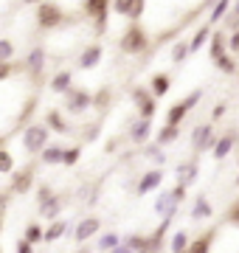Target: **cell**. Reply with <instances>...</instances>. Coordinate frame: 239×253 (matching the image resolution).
I'll return each instance as SVG.
<instances>
[{
    "mask_svg": "<svg viewBox=\"0 0 239 253\" xmlns=\"http://www.w3.org/2000/svg\"><path fill=\"white\" fill-rule=\"evenodd\" d=\"M147 45H149V37L144 31V26H138V20H132V26L121 37V51L124 54H141V51H147Z\"/></svg>",
    "mask_w": 239,
    "mask_h": 253,
    "instance_id": "6da1fadb",
    "label": "cell"
},
{
    "mask_svg": "<svg viewBox=\"0 0 239 253\" xmlns=\"http://www.w3.org/2000/svg\"><path fill=\"white\" fill-rule=\"evenodd\" d=\"M51 132H54V129L48 124H31L26 132H23V146H26V152H31V155L42 152L48 146V135H51Z\"/></svg>",
    "mask_w": 239,
    "mask_h": 253,
    "instance_id": "7a4b0ae2",
    "label": "cell"
},
{
    "mask_svg": "<svg viewBox=\"0 0 239 253\" xmlns=\"http://www.w3.org/2000/svg\"><path fill=\"white\" fill-rule=\"evenodd\" d=\"M37 6H40V9H37V26L40 28L51 31V28H56V26H62V23H65V14H62V9H59L56 3L42 0V3H37Z\"/></svg>",
    "mask_w": 239,
    "mask_h": 253,
    "instance_id": "3957f363",
    "label": "cell"
},
{
    "mask_svg": "<svg viewBox=\"0 0 239 253\" xmlns=\"http://www.w3.org/2000/svg\"><path fill=\"white\" fill-rule=\"evenodd\" d=\"M129 96H132V101H135V107H138V113L144 118H152L158 110V96L152 90H147V87H132L129 90Z\"/></svg>",
    "mask_w": 239,
    "mask_h": 253,
    "instance_id": "277c9868",
    "label": "cell"
},
{
    "mask_svg": "<svg viewBox=\"0 0 239 253\" xmlns=\"http://www.w3.org/2000/svg\"><path fill=\"white\" fill-rule=\"evenodd\" d=\"M87 107H93V96L87 90H71L65 93V110L71 113V116H79V113H84Z\"/></svg>",
    "mask_w": 239,
    "mask_h": 253,
    "instance_id": "5b68a950",
    "label": "cell"
},
{
    "mask_svg": "<svg viewBox=\"0 0 239 253\" xmlns=\"http://www.w3.org/2000/svg\"><path fill=\"white\" fill-rule=\"evenodd\" d=\"M82 9L90 20H96L99 34H101V31H104V23H107V14H110V0H84Z\"/></svg>",
    "mask_w": 239,
    "mask_h": 253,
    "instance_id": "8992f818",
    "label": "cell"
},
{
    "mask_svg": "<svg viewBox=\"0 0 239 253\" xmlns=\"http://www.w3.org/2000/svg\"><path fill=\"white\" fill-rule=\"evenodd\" d=\"M192 146H194V152L214 149V146H217V141H214V124H200L197 126L194 135H192Z\"/></svg>",
    "mask_w": 239,
    "mask_h": 253,
    "instance_id": "52a82bcc",
    "label": "cell"
},
{
    "mask_svg": "<svg viewBox=\"0 0 239 253\" xmlns=\"http://www.w3.org/2000/svg\"><path fill=\"white\" fill-rule=\"evenodd\" d=\"M99 228H101V219L99 217H84L79 225H76V231H74V239L79 245H84L90 236H96L99 234Z\"/></svg>",
    "mask_w": 239,
    "mask_h": 253,
    "instance_id": "ba28073f",
    "label": "cell"
},
{
    "mask_svg": "<svg viewBox=\"0 0 239 253\" xmlns=\"http://www.w3.org/2000/svg\"><path fill=\"white\" fill-rule=\"evenodd\" d=\"M177 206H180V200L172 194V191H160L155 200V211L160 214V217H175Z\"/></svg>",
    "mask_w": 239,
    "mask_h": 253,
    "instance_id": "9c48e42d",
    "label": "cell"
},
{
    "mask_svg": "<svg viewBox=\"0 0 239 253\" xmlns=\"http://www.w3.org/2000/svg\"><path fill=\"white\" fill-rule=\"evenodd\" d=\"M160 183H163V172H160V169H152V172H147L138 180V194L144 197V194H149V191L160 189Z\"/></svg>",
    "mask_w": 239,
    "mask_h": 253,
    "instance_id": "30bf717a",
    "label": "cell"
},
{
    "mask_svg": "<svg viewBox=\"0 0 239 253\" xmlns=\"http://www.w3.org/2000/svg\"><path fill=\"white\" fill-rule=\"evenodd\" d=\"M31 183H34V169H23V172H14L9 189L14 191V194H26V191L31 189Z\"/></svg>",
    "mask_w": 239,
    "mask_h": 253,
    "instance_id": "8fae6325",
    "label": "cell"
},
{
    "mask_svg": "<svg viewBox=\"0 0 239 253\" xmlns=\"http://www.w3.org/2000/svg\"><path fill=\"white\" fill-rule=\"evenodd\" d=\"M228 45H231V37H225V31H214L211 42H208V56H211V59H220Z\"/></svg>",
    "mask_w": 239,
    "mask_h": 253,
    "instance_id": "7c38bea8",
    "label": "cell"
},
{
    "mask_svg": "<svg viewBox=\"0 0 239 253\" xmlns=\"http://www.w3.org/2000/svg\"><path fill=\"white\" fill-rule=\"evenodd\" d=\"M99 62H101V45H87L82 51V56H79V68H82V71H90V68H96Z\"/></svg>",
    "mask_w": 239,
    "mask_h": 253,
    "instance_id": "4fadbf2b",
    "label": "cell"
},
{
    "mask_svg": "<svg viewBox=\"0 0 239 253\" xmlns=\"http://www.w3.org/2000/svg\"><path fill=\"white\" fill-rule=\"evenodd\" d=\"M45 124L51 126L54 132H59V135H68V132H71V124L62 118L59 110H48V113H45Z\"/></svg>",
    "mask_w": 239,
    "mask_h": 253,
    "instance_id": "5bb4252c",
    "label": "cell"
},
{
    "mask_svg": "<svg viewBox=\"0 0 239 253\" xmlns=\"http://www.w3.org/2000/svg\"><path fill=\"white\" fill-rule=\"evenodd\" d=\"M149 129H152V118H144V116H141L138 121L132 124L129 135H132V141H135V144H144V141L149 138Z\"/></svg>",
    "mask_w": 239,
    "mask_h": 253,
    "instance_id": "9a60e30c",
    "label": "cell"
},
{
    "mask_svg": "<svg viewBox=\"0 0 239 253\" xmlns=\"http://www.w3.org/2000/svg\"><path fill=\"white\" fill-rule=\"evenodd\" d=\"M71 87H74V73H71V71H59L54 79H51V90H54V93H62V96H65Z\"/></svg>",
    "mask_w": 239,
    "mask_h": 253,
    "instance_id": "2e32d148",
    "label": "cell"
},
{
    "mask_svg": "<svg viewBox=\"0 0 239 253\" xmlns=\"http://www.w3.org/2000/svg\"><path fill=\"white\" fill-rule=\"evenodd\" d=\"M59 211H62V197H48L45 203H40V214L45 219H59Z\"/></svg>",
    "mask_w": 239,
    "mask_h": 253,
    "instance_id": "e0dca14e",
    "label": "cell"
},
{
    "mask_svg": "<svg viewBox=\"0 0 239 253\" xmlns=\"http://www.w3.org/2000/svg\"><path fill=\"white\" fill-rule=\"evenodd\" d=\"M177 138H180V126H177V124H163L160 129H158L155 144L166 146V144H172V141H177Z\"/></svg>",
    "mask_w": 239,
    "mask_h": 253,
    "instance_id": "ac0fdd59",
    "label": "cell"
},
{
    "mask_svg": "<svg viewBox=\"0 0 239 253\" xmlns=\"http://www.w3.org/2000/svg\"><path fill=\"white\" fill-rule=\"evenodd\" d=\"M214 217V208L208 203V197H197L194 200V208H192V219H211Z\"/></svg>",
    "mask_w": 239,
    "mask_h": 253,
    "instance_id": "d6986e66",
    "label": "cell"
},
{
    "mask_svg": "<svg viewBox=\"0 0 239 253\" xmlns=\"http://www.w3.org/2000/svg\"><path fill=\"white\" fill-rule=\"evenodd\" d=\"M169 87H172L169 73H155V76H152V82H149V90L155 93L158 99H163L166 93H169Z\"/></svg>",
    "mask_w": 239,
    "mask_h": 253,
    "instance_id": "ffe728a7",
    "label": "cell"
},
{
    "mask_svg": "<svg viewBox=\"0 0 239 253\" xmlns=\"http://www.w3.org/2000/svg\"><path fill=\"white\" fill-rule=\"evenodd\" d=\"M26 68L34 73V76H40L42 68H45V51H42V48H34V51L28 54V59H26Z\"/></svg>",
    "mask_w": 239,
    "mask_h": 253,
    "instance_id": "44dd1931",
    "label": "cell"
},
{
    "mask_svg": "<svg viewBox=\"0 0 239 253\" xmlns=\"http://www.w3.org/2000/svg\"><path fill=\"white\" fill-rule=\"evenodd\" d=\"M211 34H214L211 26H200V28H197V31H194V37H192V54H197L205 42H211Z\"/></svg>",
    "mask_w": 239,
    "mask_h": 253,
    "instance_id": "7402d4cb",
    "label": "cell"
},
{
    "mask_svg": "<svg viewBox=\"0 0 239 253\" xmlns=\"http://www.w3.org/2000/svg\"><path fill=\"white\" fill-rule=\"evenodd\" d=\"M186 113H189L186 101H177V104H172V107H169V113H166V124H177V126H180V121L186 118Z\"/></svg>",
    "mask_w": 239,
    "mask_h": 253,
    "instance_id": "603a6c76",
    "label": "cell"
},
{
    "mask_svg": "<svg viewBox=\"0 0 239 253\" xmlns=\"http://www.w3.org/2000/svg\"><path fill=\"white\" fill-rule=\"evenodd\" d=\"M62 234H68V219H54L51 228L45 231V242H56Z\"/></svg>",
    "mask_w": 239,
    "mask_h": 253,
    "instance_id": "cb8c5ba5",
    "label": "cell"
},
{
    "mask_svg": "<svg viewBox=\"0 0 239 253\" xmlns=\"http://www.w3.org/2000/svg\"><path fill=\"white\" fill-rule=\"evenodd\" d=\"M214 236H217V231H205V236H200V239H194L192 245H189V251L192 253H202V251H208L214 245Z\"/></svg>",
    "mask_w": 239,
    "mask_h": 253,
    "instance_id": "d4e9b609",
    "label": "cell"
},
{
    "mask_svg": "<svg viewBox=\"0 0 239 253\" xmlns=\"http://www.w3.org/2000/svg\"><path fill=\"white\" fill-rule=\"evenodd\" d=\"M40 155H42V163H45V166H56V163H62L65 149H59V146H45Z\"/></svg>",
    "mask_w": 239,
    "mask_h": 253,
    "instance_id": "484cf974",
    "label": "cell"
},
{
    "mask_svg": "<svg viewBox=\"0 0 239 253\" xmlns=\"http://www.w3.org/2000/svg\"><path fill=\"white\" fill-rule=\"evenodd\" d=\"M189 54H192V42H183V40H180V42H175V45H172V62H186V59H189Z\"/></svg>",
    "mask_w": 239,
    "mask_h": 253,
    "instance_id": "4316f807",
    "label": "cell"
},
{
    "mask_svg": "<svg viewBox=\"0 0 239 253\" xmlns=\"http://www.w3.org/2000/svg\"><path fill=\"white\" fill-rule=\"evenodd\" d=\"M231 149H234V138H231V135L220 138L217 146H214V158H217V161H225V158L231 155Z\"/></svg>",
    "mask_w": 239,
    "mask_h": 253,
    "instance_id": "83f0119b",
    "label": "cell"
},
{
    "mask_svg": "<svg viewBox=\"0 0 239 253\" xmlns=\"http://www.w3.org/2000/svg\"><path fill=\"white\" fill-rule=\"evenodd\" d=\"M124 248L127 251H152V239H147V236H129L124 242Z\"/></svg>",
    "mask_w": 239,
    "mask_h": 253,
    "instance_id": "f1b7e54d",
    "label": "cell"
},
{
    "mask_svg": "<svg viewBox=\"0 0 239 253\" xmlns=\"http://www.w3.org/2000/svg\"><path fill=\"white\" fill-rule=\"evenodd\" d=\"M228 9H234V0H217L214 9H211V23H220L228 14Z\"/></svg>",
    "mask_w": 239,
    "mask_h": 253,
    "instance_id": "f546056e",
    "label": "cell"
},
{
    "mask_svg": "<svg viewBox=\"0 0 239 253\" xmlns=\"http://www.w3.org/2000/svg\"><path fill=\"white\" fill-rule=\"evenodd\" d=\"M23 236H26V239H31V242H34V245L45 242V231H42V228H40L37 222H31V225L26 228V234H23Z\"/></svg>",
    "mask_w": 239,
    "mask_h": 253,
    "instance_id": "4dcf8cb0",
    "label": "cell"
},
{
    "mask_svg": "<svg viewBox=\"0 0 239 253\" xmlns=\"http://www.w3.org/2000/svg\"><path fill=\"white\" fill-rule=\"evenodd\" d=\"M0 172H3V174H11V172H14V158H11V152L6 149V146L0 149Z\"/></svg>",
    "mask_w": 239,
    "mask_h": 253,
    "instance_id": "1f68e13d",
    "label": "cell"
},
{
    "mask_svg": "<svg viewBox=\"0 0 239 253\" xmlns=\"http://www.w3.org/2000/svg\"><path fill=\"white\" fill-rule=\"evenodd\" d=\"M175 172H177V180L189 183V180H194V174H197V166H194V163H183V166H177Z\"/></svg>",
    "mask_w": 239,
    "mask_h": 253,
    "instance_id": "d6a6232c",
    "label": "cell"
},
{
    "mask_svg": "<svg viewBox=\"0 0 239 253\" xmlns=\"http://www.w3.org/2000/svg\"><path fill=\"white\" fill-rule=\"evenodd\" d=\"M189 234H186V231H175V239H172V245H169V248H172V251H189Z\"/></svg>",
    "mask_w": 239,
    "mask_h": 253,
    "instance_id": "836d02e7",
    "label": "cell"
},
{
    "mask_svg": "<svg viewBox=\"0 0 239 253\" xmlns=\"http://www.w3.org/2000/svg\"><path fill=\"white\" fill-rule=\"evenodd\" d=\"M214 65H217L222 73H237V62H234V56H228V54H222L220 59H214Z\"/></svg>",
    "mask_w": 239,
    "mask_h": 253,
    "instance_id": "e575fe53",
    "label": "cell"
},
{
    "mask_svg": "<svg viewBox=\"0 0 239 253\" xmlns=\"http://www.w3.org/2000/svg\"><path fill=\"white\" fill-rule=\"evenodd\" d=\"M79 158H82V149H79V146H71V149H65V155H62V166H76Z\"/></svg>",
    "mask_w": 239,
    "mask_h": 253,
    "instance_id": "d590c367",
    "label": "cell"
},
{
    "mask_svg": "<svg viewBox=\"0 0 239 253\" xmlns=\"http://www.w3.org/2000/svg\"><path fill=\"white\" fill-rule=\"evenodd\" d=\"M99 248H101V251H116V248H119V236H116V234L99 236Z\"/></svg>",
    "mask_w": 239,
    "mask_h": 253,
    "instance_id": "8d00e7d4",
    "label": "cell"
},
{
    "mask_svg": "<svg viewBox=\"0 0 239 253\" xmlns=\"http://www.w3.org/2000/svg\"><path fill=\"white\" fill-rule=\"evenodd\" d=\"M11 56H14V45H11L9 37H3V40H0V62H3V59H11Z\"/></svg>",
    "mask_w": 239,
    "mask_h": 253,
    "instance_id": "74e56055",
    "label": "cell"
},
{
    "mask_svg": "<svg viewBox=\"0 0 239 253\" xmlns=\"http://www.w3.org/2000/svg\"><path fill=\"white\" fill-rule=\"evenodd\" d=\"M144 3H147V0H132V3H129L127 17H129V20H138L141 14H144Z\"/></svg>",
    "mask_w": 239,
    "mask_h": 253,
    "instance_id": "f35d334b",
    "label": "cell"
},
{
    "mask_svg": "<svg viewBox=\"0 0 239 253\" xmlns=\"http://www.w3.org/2000/svg\"><path fill=\"white\" fill-rule=\"evenodd\" d=\"M225 222H228V225H237V228H239V200L228 208V214H225Z\"/></svg>",
    "mask_w": 239,
    "mask_h": 253,
    "instance_id": "ab89813d",
    "label": "cell"
},
{
    "mask_svg": "<svg viewBox=\"0 0 239 253\" xmlns=\"http://www.w3.org/2000/svg\"><path fill=\"white\" fill-rule=\"evenodd\" d=\"M200 99H202V87H197V90H192L183 101H186V107L192 110V107H197V101H200Z\"/></svg>",
    "mask_w": 239,
    "mask_h": 253,
    "instance_id": "60d3db41",
    "label": "cell"
},
{
    "mask_svg": "<svg viewBox=\"0 0 239 253\" xmlns=\"http://www.w3.org/2000/svg\"><path fill=\"white\" fill-rule=\"evenodd\" d=\"M129 3H132V0H113V11H116V14H127Z\"/></svg>",
    "mask_w": 239,
    "mask_h": 253,
    "instance_id": "b9f144b4",
    "label": "cell"
},
{
    "mask_svg": "<svg viewBox=\"0 0 239 253\" xmlns=\"http://www.w3.org/2000/svg\"><path fill=\"white\" fill-rule=\"evenodd\" d=\"M34 251V242H31V239H26V236H23V239H20L17 242V253H31Z\"/></svg>",
    "mask_w": 239,
    "mask_h": 253,
    "instance_id": "7bdbcfd3",
    "label": "cell"
},
{
    "mask_svg": "<svg viewBox=\"0 0 239 253\" xmlns=\"http://www.w3.org/2000/svg\"><path fill=\"white\" fill-rule=\"evenodd\" d=\"M228 51H231L234 56H239V28L234 31V34H231V45H228Z\"/></svg>",
    "mask_w": 239,
    "mask_h": 253,
    "instance_id": "ee69618b",
    "label": "cell"
},
{
    "mask_svg": "<svg viewBox=\"0 0 239 253\" xmlns=\"http://www.w3.org/2000/svg\"><path fill=\"white\" fill-rule=\"evenodd\" d=\"M147 155L152 158V161L163 163V152H160V144H158V146H149V149H147Z\"/></svg>",
    "mask_w": 239,
    "mask_h": 253,
    "instance_id": "f6af8a7d",
    "label": "cell"
},
{
    "mask_svg": "<svg viewBox=\"0 0 239 253\" xmlns=\"http://www.w3.org/2000/svg\"><path fill=\"white\" fill-rule=\"evenodd\" d=\"M172 194H175V197L180 200V203H183V200H186V183L180 180V183H177V186H175V189H172Z\"/></svg>",
    "mask_w": 239,
    "mask_h": 253,
    "instance_id": "bcb514c9",
    "label": "cell"
},
{
    "mask_svg": "<svg viewBox=\"0 0 239 253\" xmlns=\"http://www.w3.org/2000/svg\"><path fill=\"white\" fill-rule=\"evenodd\" d=\"M48 197H54V191L48 189V186H42V189H40V191H37V200H40V203H45V200H48Z\"/></svg>",
    "mask_w": 239,
    "mask_h": 253,
    "instance_id": "7dc6e473",
    "label": "cell"
},
{
    "mask_svg": "<svg viewBox=\"0 0 239 253\" xmlns=\"http://www.w3.org/2000/svg\"><path fill=\"white\" fill-rule=\"evenodd\" d=\"M104 149H107V152H116V149H119V141H107V146H104Z\"/></svg>",
    "mask_w": 239,
    "mask_h": 253,
    "instance_id": "c3c4849f",
    "label": "cell"
},
{
    "mask_svg": "<svg viewBox=\"0 0 239 253\" xmlns=\"http://www.w3.org/2000/svg\"><path fill=\"white\" fill-rule=\"evenodd\" d=\"M222 113H225V104H217V107H214V118H220Z\"/></svg>",
    "mask_w": 239,
    "mask_h": 253,
    "instance_id": "681fc988",
    "label": "cell"
},
{
    "mask_svg": "<svg viewBox=\"0 0 239 253\" xmlns=\"http://www.w3.org/2000/svg\"><path fill=\"white\" fill-rule=\"evenodd\" d=\"M234 14L239 17V0H234Z\"/></svg>",
    "mask_w": 239,
    "mask_h": 253,
    "instance_id": "f907efd6",
    "label": "cell"
},
{
    "mask_svg": "<svg viewBox=\"0 0 239 253\" xmlns=\"http://www.w3.org/2000/svg\"><path fill=\"white\" fill-rule=\"evenodd\" d=\"M23 3H42V0H23Z\"/></svg>",
    "mask_w": 239,
    "mask_h": 253,
    "instance_id": "816d5d0a",
    "label": "cell"
},
{
    "mask_svg": "<svg viewBox=\"0 0 239 253\" xmlns=\"http://www.w3.org/2000/svg\"><path fill=\"white\" fill-rule=\"evenodd\" d=\"M237 186H239V174H237Z\"/></svg>",
    "mask_w": 239,
    "mask_h": 253,
    "instance_id": "f5cc1de1",
    "label": "cell"
}]
</instances>
